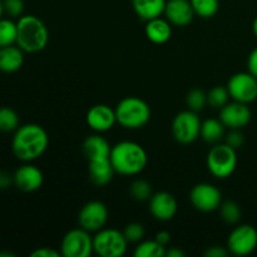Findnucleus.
<instances>
[{"label":"nucleus","instance_id":"nucleus-1","mask_svg":"<svg viewBox=\"0 0 257 257\" xmlns=\"http://www.w3.org/2000/svg\"><path fill=\"white\" fill-rule=\"evenodd\" d=\"M49 146V136L39 124L28 123L19 125L14 132L12 150L15 157L23 162H32L42 157Z\"/></svg>","mask_w":257,"mask_h":257},{"label":"nucleus","instance_id":"nucleus-2","mask_svg":"<svg viewBox=\"0 0 257 257\" xmlns=\"http://www.w3.org/2000/svg\"><path fill=\"white\" fill-rule=\"evenodd\" d=\"M109 160L115 173L122 176H136L143 172L147 167L148 156L140 143L122 141L112 147Z\"/></svg>","mask_w":257,"mask_h":257},{"label":"nucleus","instance_id":"nucleus-3","mask_svg":"<svg viewBox=\"0 0 257 257\" xmlns=\"http://www.w3.org/2000/svg\"><path fill=\"white\" fill-rule=\"evenodd\" d=\"M17 45L25 53H39L49 43V30L42 19L35 15H22L17 22Z\"/></svg>","mask_w":257,"mask_h":257},{"label":"nucleus","instance_id":"nucleus-4","mask_svg":"<svg viewBox=\"0 0 257 257\" xmlns=\"http://www.w3.org/2000/svg\"><path fill=\"white\" fill-rule=\"evenodd\" d=\"M117 123L127 130H140L151 119V107L138 97H125L114 108Z\"/></svg>","mask_w":257,"mask_h":257},{"label":"nucleus","instance_id":"nucleus-5","mask_svg":"<svg viewBox=\"0 0 257 257\" xmlns=\"http://www.w3.org/2000/svg\"><path fill=\"white\" fill-rule=\"evenodd\" d=\"M206 165L213 177L226 180L237 167V153L235 148L226 143H216L208 152Z\"/></svg>","mask_w":257,"mask_h":257},{"label":"nucleus","instance_id":"nucleus-6","mask_svg":"<svg viewBox=\"0 0 257 257\" xmlns=\"http://www.w3.org/2000/svg\"><path fill=\"white\" fill-rule=\"evenodd\" d=\"M128 243L123 231L115 228L103 227L93 236L94 253L100 257H122L127 252Z\"/></svg>","mask_w":257,"mask_h":257},{"label":"nucleus","instance_id":"nucleus-7","mask_svg":"<svg viewBox=\"0 0 257 257\" xmlns=\"http://www.w3.org/2000/svg\"><path fill=\"white\" fill-rule=\"evenodd\" d=\"M201 122L197 112L187 109L178 113L172 122V135L173 138L181 145H191L201 133Z\"/></svg>","mask_w":257,"mask_h":257},{"label":"nucleus","instance_id":"nucleus-8","mask_svg":"<svg viewBox=\"0 0 257 257\" xmlns=\"http://www.w3.org/2000/svg\"><path fill=\"white\" fill-rule=\"evenodd\" d=\"M93 252V237L82 227L68 231L60 243L63 257H89Z\"/></svg>","mask_w":257,"mask_h":257},{"label":"nucleus","instance_id":"nucleus-9","mask_svg":"<svg viewBox=\"0 0 257 257\" xmlns=\"http://www.w3.org/2000/svg\"><path fill=\"white\" fill-rule=\"evenodd\" d=\"M226 247L235 256L250 255L257 247V230L251 225L237 226L228 235Z\"/></svg>","mask_w":257,"mask_h":257},{"label":"nucleus","instance_id":"nucleus-10","mask_svg":"<svg viewBox=\"0 0 257 257\" xmlns=\"http://www.w3.org/2000/svg\"><path fill=\"white\" fill-rule=\"evenodd\" d=\"M227 89L233 100L250 104L257 99V78L250 72L236 73L228 80Z\"/></svg>","mask_w":257,"mask_h":257},{"label":"nucleus","instance_id":"nucleus-11","mask_svg":"<svg viewBox=\"0 0 257 257\" xmlns=\"http://www.w3.org/2000/svg\"><path fill=\"white\" fill-rule=\"evenodd\" d=\"M190 201L197 211L213 212L222 203V193L211 183H198L191 190Z\"/></svg>","mask_w":257,"mask_h":257},{"label":"nucleus","instance_id":"nucleus-12","mask_svg":"<svg viewBox=\"0 0 257 257\" xmlns=\"http://www.w3.org/2000/svg\"><path fill=\"white\" fill-rule=\"evenodd\" d=\"M108 221V208L100 201H89L79 211L78 222L88 232L102 230Z\"/></svg>","mask_w":257,"mask_h":257},{"label":"nucleus","instance_id":"nucleus-13","mask_svg":"<svg viewBox=\"0 0 257 257\" xmlns=\"http://www.w3.org/2000/svg\"><path fill=\"white\" fill-rule=\"evenodd\" d=\"M252 113L246 103L228 102L220 109V120L230 130H242L250 123Z\"/></svg>","mask_w":257,"mask_h":257},{"label":"nucleus","instance_id":"nucleus-14","mask_svg":"<svg viewBox=\"0 0 257 257\" xmlns=\"http://www.w3.org/2000/svg\"><path fill=\"white\" fill-rule=\"evenodd\" d=\"M87 124L97 133H104L112 130L117 123L115 110L107 104H95L89 108L85 115Z\"/></svg>","mask_w":257,"mask_h":257},{"label":"nucleus","instance_id":"nucleus-15","mask_svg":"<svg viewBox=\"0 0 257 257\" xmlns=\"http://www.w3.org/2000/svg\"><path fill=\"white\" fill-rule=\"evenodd\" d=\"M177 201L172 193L161 191V192L153 193L152 197L150 198L151 215L156 220L162 221V222L172 220L177 213Z\"/></svg>","mask_w":257,"mask_h":257},{"label":"nucleus","instance_id":"nucleus-16","mask_svg":"<svg viewBox=\"0 0 257 257\" xmlns=\"http://www.w3.org/2000/svg\"><path fill=\"white\" fill-rule=\"evenodd\" d=\"M14 185L23 192H34L43 186L44 176L38 167L30 163L20 166L14 175Z\"/></svg>","mask_w":257,"mask_h":257},{"label":"nucleus","instance_id":"nucleus-17","mask_svg":"<svg viewBox=\"0 0 257 257\" xmlns=\"http://www.w3.org/2000/svg\"><path fill=\"white\" fill-rule=\"evenodd\" d=\"M163 14L175 27H187L195 18L190 0H167Z\"/></svg>","mask_w":257,"mask_h":257},{"label":"nucleus","instance_id":"nucleus-18","mask_svg":"<svg viewBox=\"0 0 257 257\" xmlns=\"http://www.w3.org/2000/svg\"><path fill=\"white\" fill-rule=\"evenodd\" d=\"M145 33L153 44H165L172 37V24L166 18H155L146 22Z\"/></svg>","mask_w":257,"mask_h":257},{"label":"nucleus","instance_id":"nucleus-19","mask_svg":"<svg viewBox=\"0 0 257 257\" xmlns=\"http://www.w3.org/2000/svg\"><path fill=\"white\" fill-rule=\"evenodd\" d=\"M110 150H112V146L109 145V142L99 135L88 136L83 142V153H84L88 162L94 160L109 158Z\"/></svg>","mask_w":257,"mask_h":257},{"label":"nucleus","instance_id":"nucleus-20","mask_svg":"<svg viewBox=\"0 0 257 257\" xmlns=\"http://www.w3.org/2000/svg\"><path fill=\"white\" fill-rule=\"evenodd\" d=\"M24 50L18 45H8L0 48V72L15 73L24 64Z\"/></svg>","mask_w":257,"mask_h":257},{"label":"nucleus","instance_id":"nucleus-21","mask_svg":"<svg viewBox=\"0 0 257 257\" xmlns=\"http://www.w3.org/2000/svg\"><path fill=\"white\" fill-rule=\"evenodd\" d=\"M88 171H89L90 181L98 187L108 185L115 173L109 158L89 161L88 162Z\"/></svg>","mask_w":257,"mask_h":257},{"label":"nucleus","instance_id":"nucleus-22","mask_svg":"<svg viewBox=\"0 0 257 257\" xmlns=\"http://www.w3.org/2000/svg\"><path fill=\"white\" fill-rule=\"evenodd\" d=\"M136 14L145 22L161 17L167 0H131Z\"/></svg>","mask_w":257,"mask_h":257},{"label":"nucleus","instance_id":"nucleus-23","mask_svg":"<svg viewBox=\"0 0 257 257\" xmlns=\"http://www.w3.org/2000/svg\"><path fill=\"white\" fill-rule=\"evenodd\" d=\"M200 137L207 143H218L225 137V125L221 122L220 118H210L203 120L201 124Z\"/></svg>","mask_w":257,"mask_h":257},{"label":"nucleus","instance_id":"nucleus-24","mask_svg":"<svg viewBox=\"0 0 257 257\" xmlns=\"http://www.w3.org/2000/svg\"><path fill=\"white\" fill-rule=\"evenodd\" d=\"M18 25L12 18L0 19V48L17 44Z\"/></svg>","mask_w":257,"mask_h":257},{"label":"nucleus","instance_id":"nucleus-25","mask_svg":"<svg viewBox=\"0 0 257 257\" xmlns=\"http://www.w3.org/2000/svg\"><path fill=\"white\" fill-rule=\"evenodd\" d=\"M167 247L156 240H147L138 242L133 255L136 257H165Z\"/></svg>","mask_w":257,"mask_h":257},{"label":"nucleus","instance_id":"nucleus-26","mask_svg":"<svg viewBox=\"0 0 257 257\" xmlns=\"http://www.w3.org/2000/svg\"><path fill=\"white\" fill-rule=\"evenodd\" d=\"M193 8L195 15L202 19H210L215 17L220 10V2L218 0H190Z\"/></svg>","mask_w":257,"mask_h":257},{"label":"nucleus","instance_id":"nucleus-27","mask_svg":"<svg viewBox=\"0 0 257 257\" xmlns=\"http://www.w3.org/2000/svg\"><path fill=\"white\" fill-rule=\"evenodd\" d=\"M19 128V115L9 107L0 108V132H15Z\"/></svg>","mask_w":257,"mask_h":257},{"label":"nucleus","instance_id":"nucleus-28","mask_svg":"<svg viewBox=\"0 0 257 257\" xmlns=\"http://www.w3.org/2000/svg\"><path fill=\"white\" fill-rule=\"evenodd\" d=\"M220 215L221 218L228 225H235L241 220V208L233 201H225L220 206Z\"/></svg>","mask_w":257,"mask_h":257},{"label":"nucleus","instance_id":"nucleus-29","mask_svg":"<svg viewBox=\"0 0 257 257\" xmlns=\"http://www.w3.org/2000/svg\"><path fill=\"white\" fill-rule=\"evenodd\" d=\"M230 93H228L227 87H222V85H217L213 87L210 92L207 93V103L215 109H221L225 107L230 99Z\"/></svg>","mask_w":257,"mask_h":257},{"label":"nucleus","instance_id":"nucleus-30","mask_svg":"<svg viewBox=\"0 0 257 257\" xmlns=\"http://www.w3.org/2000/svg\"><path fill=\"white\" fill-rule=\"evenodd\" d=\"M130 192L132 197L137 201H150L152 197V186L145 180L133 181L130 187Z\"/></svg>","mask_w":257,"mask_h":257},{"label":"nucleus","instance_id":"nucleus-31","mask_svg":"<svg viewBox=\"0 0 257 257\" xmlns=\"http://www.w3.org/2000/svg\"><path fill=\"white\" fill-rule=\"evenodd\" d=\"M186 104H187L188 109L193 110V112H201L207 103V93H205L201 89H192L188 92L187 97H186Z\"/></svg>","mask_w":257,"mask_h":257},{"label":"nucleus","instance_id":"nucleus-32","mask_svg":"<svg viewBox=\"0 0 257 257\" xmlns=\"http://www.w3.org/2000/svg\"><path fill=\"white\" fill-rule=\"evenodd\" d=\"M123 233H124L128 242L138 243L143 240L146 231H145V227H143L141 223L132 222V223H128V225L125 226V228L123 230Z\"/></svg>","mask_w":257,"mask_h":257},{"label":"nucleus","instance_id":"nucleus-33","mask_svg":"<svg viewBox=\"0 0 257 257\" xmlns=\"http://www.w3.org/2000/svg\"><path fill=\"white\" fill-rule=\"evenodd\" d=\"M4 4V13L9 18L14 19L20 17L24 13V0H3Z\"/></svg>","mask_w":257,"mask_h":257},{"label":"nucleus","instance_id":"nucleus-34","mask_svg":"<svg viewBox=\"0 0 257 257\" xmlns=\"http://www.w3.org/2000/svg\"><path fill=\"white\" fill-rule=\"evenodd\" d=\"M243 142H245V137H243L241 130H231V132L228 133V135H226L225 137L226 145L235 148L236 151H237L240 147H242Z\"/></svg>","mask_w":257,"mask_h":257},{"label":"nucleus","instance_id":"nucleus-35","mask_svg":"<svg viewBox=\"0 0 257 257\" xmlns=\"http://www.w3.org/2000/svg\"><path fill=\"white\" fill-rule=\"evenodd\" d=\"M30 256L32 257H59L62 256V253H60V251L54 250V248L52 247H40L33 251V252L30 253Z\"/></svg>","mask_w":257,"mask_h":257},{"label":"nucleus","instance_id":"nucleus-36","mask_svg":"<svg viewBox=\"0 0 257 257\" xmlns=\"http://www.w3.org/2000/svg\"><path fill=\"white\" fill-rule=\"evenodd\" d=\"M228 253L230 252L227 247H222V246H212L205 251V256L207 257H226Z\"/></svg>","mask_w":257,"mask_h":257},{"label":"nucleus","instance_id":"nucleus-37","mask_svg":"<svg viewBox=\"0 0 257 257\" xmlns=\"http://www.w3.org/2000/svg\"><path fill=\"white\" fill-rule=\"evenodd\" d=\"M12 185H14V176L7 171H0V190H8Z\"/></svg>","mask_w":257,"mask_h":257},{"label":"nucleus","instance_id":"nucleus-38","mask_svg":"<svg viewBox=\"0 0 257 257\" xmlns=\"http://www.w3.org/2000/svg\"><path fill=\"white\" fill-rule=\"evenodd\" d=\"M247 69L253 77L257 78V47L250 53V55H248Z\"/></svg>","mask_w":257,"mask_h":257},{"label":"nucleus","instance_id":"nucleus-39","mask_svg":"<svg viewBox=\"0 0 257 257\" xmlns=\"http://www.w3.org/2000/svg\"><path fill=\"white\" fill-rule=\"evenodd\" d=\"M155 240L157 241V242H160L161 245H163L167 247L168 243L171 242V233L167 232V231H160V232L156 235Z\"/></svg>","mask_w":257,"mask_h":257},{"label":"nucleus","instance_id":"nucleus-40","mask_svg":"<svg viewBox=\"0 0 257 257\" xmlns=\"http://www.w3.org/2000/svg\"><path fill=\"white\" fill-rule=\"evenodd\" d=\"M166 256L167 257H185L186 252L178 247H171L170 250H166Z\"/></svg>","mask_w":257,"mask_h":257},{"label":"nucleus","instance_id":"nucleus-41","mask_svg":"<svg viewBox=\"0 0 257 257\" xmlns=\"http://www.w3.org/2000/svg\"><path fill=\"white\" fill-rule=\"evenodd\" d=\"M252 29H253V34H255V37L257 38V17L256 19L253 20V25H252Z\"/></svg>","mask_w":257,"mask_h":257},{"label":"nucleus","instance_id":"nucleus-42","mask_svg":"<svg viewBox=\"0 0 257 257\" xmlns=\"http://www.w3.org/2000/svg\"><path fill=\"white\" fill-rule=\"evenodd\" d=\"M3 14H4V4H3V0H0V19L3 18Z\"/></svg>","mask_w":257,"mask_h":257}]
</instances>
